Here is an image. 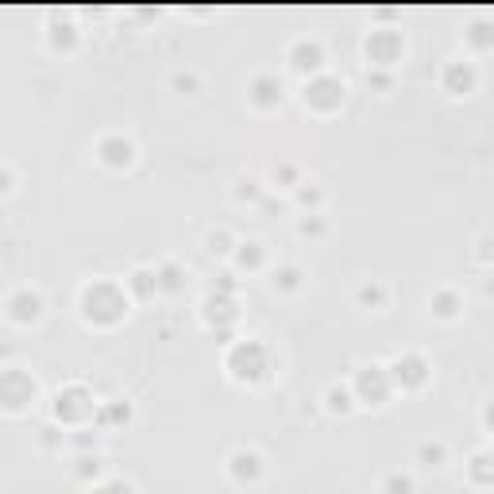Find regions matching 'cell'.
Masks as SVG:
<instances>
[{
	"instance_id": "obj_1",
	"label": "cell",
	"mask_w": 494,
	"mask_h": 494,
	"mask_svg": "<svg viewBox=\"0 0 494 494\" xmlns=\"http://www.w3.org/2000/svg\"><path fill=\"white\" fill-rule=\"evenodd\" d=\"M81 306H85L89 320H116L124 313V294L112 282H93V286H85Z\"/></svg>"
},
{
	"instance_id": "obj_2",
	"label": "cell",
	"mask_w": 494,
	"mask_h": 494,
	"mask_svg": "<svg viewBox=\"0 0 494 494\" xmlns=\"http://www.w3.org/2000/svg\"><path fill=\"white\" fill-rule=\"evenodd\" d=\"M228 367L236 370V378H259L263 370H267V348H263L259 340H247L232 351Z\"/></svg>"
},
{
	"instance_id": "obj_3",
	"label": "cell",
	"mask_w": 494,
	"mask_h": 494,
	"mask_svg": "<svg viewBox=\"0 0 494 494\" xmlns=\"http://www.w3.org/2000/svg\"><path fill=\"white\" fill-rule=\"evenodd\" d=\"M54 414L66 417V421H78V417L93 414V398L81 386H70V390H59V402H54Z\"/></svg>"
},
{
	"instance_id": "obj_4",
	"label": "cell",
	"mask_w": 494,
	"mask_h": 494,
	"mask_svg": "<svg viewBox=\"0 0 494 494\" xmlns=\"http://www.w3.org/2000/svg\"><path fill=\"white\" fill-rule=\"evenodd\" d=\"M31 394H35V382H31L28 375H20V367H8L4 370V402H8V409H23L31 402Z\"/></svg>"
},
{
	"instance_id": "obj_5",
	"label": "cell",
	"mask_w": 494,
	"mask_h": 494,
	"mask_svg": "<svg viewBox=\"0 0 494 494\" xmlns=\"http://www.w3.org/2000/svg\"><path fill=\"white\" fill-rule=\"evenodd\" d=\"M386 390H390V375H386L382 367H367L363 375H359V394L370 402H382Z\"/></svg>"
},
{
	"instance_id": "obj_6",
	"label": "cell",
	"mask_w": 494,
	"mask_h": 494,
	"mask_svg": "<svg viewBox=\"0 0 494 494\" xmlns=\"http://www.w3.org/2000/svg\"><path fill=\"white\" fill-rule=\"evenodd\" d=\"M340 97H344V85L336 78H317L306 85V101H313V104H336Z\"/></svg>"
},
{
	"instance_id": "obj_7",
	"label": "cell",
	"mask_w": 494,
	"mask_h": 494,
	"mask_svg": "<svg viewBox=\"0 0 494 494\" xmlns=\"http://www.w3.org/2000/svg\"><path fill=\"white\" fill-rule=\"evenodd\" d=\"M39 309H43V301H39V294H31V290H20L12 301H8V317L12 320H35Z\"/></svg>"
},
{
	"instance_id": "obj_8",
	"label": "cell",
	"mask_w": 494,
	"mask_h": 494,
	"mask_svg": "<svg viewBox=\"0 0 494 494\" xmlns=\"http://www.w3.org/2000/svg\"><path fill=\"white\" fill-rule=\"evenodd\" d=\"M402 51V43H398V35H370L367 39V54L375 62H382V66H390V59Z\"/></svg>"
},
{
	"instance_id": "obj_9",
	"label": "cell",
	"mask_w": 494,
	"mask_h": 494,
	"mask_svg": "<svg viewBox=\"0 0 494 494\" xmlns=\"http://www.w3.org/2000/svg\"><path fill=\"white\" fill-rule=\"evenodd\" d=\"M394 378H398V382H406V386H417L425 378V359H417V356L394 359Z\"/></svg>"
},
{
	"instance_id": "obj_10",
	"label": "cell",
	"mask_w": 494,
	"mask_h": 494,
	"mask_svg": "<svg viewBox=\"0 0 494 494\" xmlns=\"http://www.w3.org/2000/svg\"><path fill=\"white\" fill-rule=\"evenodd\" d=\"M290 59H294L298 70H317V66H320V47L309 43V39H301V43L290 51Z\"/></svg>"
},
{
	"instance_id": "obj_11",
	"label": "cell",
	"mask_w": 494,
	"mask_h": 494,
	"mask_svg": "<svg viewBox=\"0 0 494 494\" xmlns=\"http://www.w3.org/2000/svg\"><path fill=\"white\" fill-rule=\"evenodd\" d=\"M101 155L109 162H116V167H120V162L128 167V162H131V143H128V139H124V143H120V139H109V143L101 147Z\"/></svg>"
},
{
	"instance_id": "obj_12",
	"label": "cell",
	"mask_w": 494,
	"mask_h": 494,
	"mask_svg": "<svg viewBox=\"0 0 494 494\" xmlns=\"http://www.w3.org/2000/svg\"><path fill=\"white\" fill-rule=\"evenodd\" d=\"M251 89H255L259 101H275V97H282V81H275V78H259Z\"/></svg>"
},
{
	"instance_id": "obj_13",
	"label": "cell",
	"mask_w": 494,
	"mask_h": 494,
	"mask_svg": "<svg viewBox=\"0 0 494 494\" xmlns=\"http://www.w3.org/2000/svg\"><path fill=\"white\" fill-rule=\"evenodd\" d=\"M131 290H135V294H151V290H159V278L147 275V270H135V275H131Z\"/></svg>"
},
{
	"instance_id": "obj_14",
	"label": "cell",
	"mask_w": 494,
	"mask_h": 494,
	"mask_svg": "<svg viewBox=\"0 0 494 494\" xmlns=\"http://www.w3.org/2000/svg\"><path fill=\"white\" fill-rule=\"evenodd\" d=\"M162 290H178V286H182V270L174 267V263H167V267H162Z\"/></svg>"
},
{
	"instance_id": "obj_15",
	"label": "cell",
	"mask_w": 494,
	"mask_h": 494,
	"mask_svg": "<svg viewBox=\"0 0 494 494\" xmlns=\"http://www.w3.org/2000/svg\"><path fill=\"white\" fill-rule=\"evenodd\" d=\"M421 459H425V467H440L444 444H421Z\"/></svg>"
},
{
	"instance_id": "obj_16",
	"label": "cell",
	"mask_w": 494,
	"mask_h": 494,
	"mask_svg": "<svg viewBox=\"0 0 494 494\" xmlns=\"http://www.w3.org/2000/svg\"><path fill=\"white\" fill-rule=\"evenodd\" d=\"M298 270L294 267H282V270H275V286H282V290H294V286H298Z\"/></svg>"
},
{
	"instance_id": "obj_17",
	"label": "cell",
	"mask_w": 494,
	"mask_h": 494,
	"mask_svg": "<svg viewBox=\"0 0 494 494\" xmlns=\"http://www.w3.org/2000/svg\"><path fill=\"white\" fill-rule=\"evenodd\" d=\"M409 490H414L409 475H390V479H386V494H409Z\"/></svg>"
},
{
	"instance_id": "obj_18",
	"label": "cell",
	"mask_w": 494,
	"mask_h": 494,
	"mask_svg": "<svg viewBox=\"0 0 494 494\" xmlns=\"http://www.w3.org/2000/svg\"><path fill=\"white\" fill-rule=\"evenodd\" d=\"M490 456H475L471 459V471H475V479H494V471H490Z\"/></svg>"
},
{
	"instance_id": "obj_19",
	"label": "cell",
	"mask_w": 494,
	"mask_h": 494,
	"mask_svg": "<svg viewBox=\"0 0 494 494\" xmlns=\"http://www.w3.org/2000/svg\"><path fill=\"white\" fill-rule=\"evenodd\" d=\"M174 85H178V89H197V78H193V73H182V70H178V73H174Z\"/></svg>"
},
{
	"instance_id": "obj_20",
	"label": "cell",
	"mask_w": 494,
	"mask_h": 494,
	"mask_svg": "<svg viewBox=\"0 0 494 494\" xmlns=\"http://www.w3.org/2000/svg\"><path fill=\"white\" fill-rule=\"evenodd\" d=\"M247 251H240V263H259V243H243Z\"/></svg>"
},
{
	"instance_id": "obj_21",
	"label": "cell",
	"mask_w": 494,
	"mask_h": 494,
	"mask_svg": "<svg viewBox=\"0 0 494 494\" xmlns=\"http://www.w3.org/2000/svg\"><path fill=\"white\" fill-rule=\"evenodd\" d=\"M436 306H440L436 313H444V317H452V313H456V301H452L448 294H440V301H436Z\"/></svg>"
},
{
	"instance_id": "obj_22",
	"label": "cell",
	"mask_w": 494,
	"mask_h": 494,
	"mask_svg": "<svg viewBox=\"0 0 494 494\" xmlns=\"http://www.w3.org/2000/svg\"><path fill=\"white\" fill-rule=\"evenodd\" d=\"M320 220H301V236H320Z\"/></svg>"
},
{
	"instance_id": "obj_23",
	"label": "cell",
	"mask_w": 494,
	"mask_h": 494,
	"mask_svg": "<svg viewBox=\"0 0 494 494\" xmlns=\"http://www.w3.org/2000/svg\"><path fill=\"white\" fill-rule=\"evenodd\" d=\"M97 494H131V490H128V483H109V487H101Z\"/></svg>"
},
{
	"instance_id": "obj_24",
	"label": "cell",
	"mask_w": 494,
	"mask_h": 494,
	"mask_svg": "<svg viewBox=\"0 0 494 494\" xmlns=\"http://www.w3.org/2000/svg\"><path fill=\"white\" fill-rule=\"evenodd\" d=\"M359 298H363V301H378V298H382V290H378V286H363Z\"/></svg>"
},
{
	"instance_id": "obj_25",
	"label": "cell",
	"mask_w": 494,
	"mask_h": 494,
	"mask_svg": "<svg viewBox=\"0 0 494 494\" xmlns=\"http://www.w3.org/2000/svg\"><path fill=\"white\" fill-rule=\"evenodd\" d=\"M301 201H306V205H317L320 193H317V189H301Z\"/></svg>"
},
{
	"instance_id": "obj_26",
	"label": "cell",
	"mask_w": 494,
	"mask_h": 494,
	"mask_svg": "<svg viewBox=\"0 0 494 494\" xmlns=\"http://www.w3.org/2000/svg\"><path fill=\"white\" fill-rule=\"evenodd\" d=\"M487 421H490V429H494V406L487 409Z\"/></svg>"
}]
</instances>
